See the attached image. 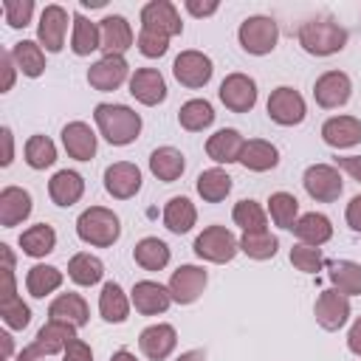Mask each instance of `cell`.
<instances>
[{
    "instance_id": "obj_11",
    "label": "cell",
    "mask_w": 361,
    "mask_h": 361,
    "mask_svg": "<svg viewBox=\"0 0 361 361\" xmlns=\"http://www.w3.org/2000/svg\"><path fill=\"white\" fill-rule=\"evenodd\" d=\"M206 282H209L206 268H200V265H180V268L172 271L166 288H169L175 305H192L206 290Z\"/></svg>"
},
{
    "instance_id": "obj_26",
    "label": "cell",
    "mask_w": 361,
    "mask_h": 361,
    "mask_svg": "<svg viewBox=\"0 0 361 361\" xmlns=\"http://www.w3.org/2000/svg\"><path fill=\"white\" fill-rule=\"evenodd\" d=\"M34 203H31V195L23 189V186H6L0 192V226L3 228H14L20 226L28 214H31Z\"/></svg>"
},
{
    "instance_id": "obj_54",
    "label": "cell",
    "mask_w": 361,
    "mask_h": 361,
    "mask_svg": "<svg viewBox=\"0 0 361 361\" xmlns=\"http://www.w3.org/2000/svg\"><path fill=\"white\" fill-rule=\"evenodd\" d=\"M347 347H350L353 355L361 358V316H358V319L353 322V327L347 330Z\"/></svg>"
},
{
    "instance_id": "obj_39",
    "label": "cell",
    "mask_w": 361,
    "mask_h": 361,
    "mask_svg": "<svg viewBox=\"0 0 361 361\" xmlns=\"http://www.w3.org/2000/svg\"><path fill=\"white\" fill-rule=\"evenodd\" d=\"M65 274L56 268V265H45V262H37L28 268L25 274V288L34 299H45L48 293H54L59 285H62Z\"/></svg>"
},
{
    "instance_id": "obj_22",
    "label": "cell",
    "mask_w": 361,
    "mask_h": 361,
    "mask_svg": "<svg viewBox=\"0 0 361 361\" xmlns=\"http://www.w3.org/2000/svg\"><path fill=\"white\" fill-rule=\"evenodd\" d=\"M73 338H76V327H71V324H65V322H54V319H48V322L37 330L31 347L45 358V355L65 353V347H68Z\"/></svg>"
},
{
    "instance_id": "obj_59",
    "label": "cell",
    "mask_w": 361,
    "mask_h": 361,
    "mask_svg": "<svg viewBox=\"0 0 361 361\" xmlns=\"http://www.w3.org/2000/svg\"><path fill=\"white\" fill-rule=\"evenodd\" d=\"M110 361H138V358H135L130 350H116V353L110 355Z\"/></svg>"
},
{
    "instance_id": "obj_27",
    "label": "cell",
    "mask_w": 361,
    "mask_h": 361,
    "mask_svg": "<svg viewBox=\"0 0 361 361\" xmlns=\"http://www.w3.org/2000/svg\"><path fill=\"white\" fill-rule=\"evenodd\" d=\"M48 195H51V200L56 206H73L85 195V178L79 172H73V169H59L48 180Z\"/></svg>"
},
{
    "instance_id": "obj_53",
    "label": "cell",
    "mask_w": 361,
    "mask_h": 361,
    "mask_svg": "<svg viewBox=\"0 0 361 361\" xmlns=\"http://www.w3.org/2000/svg\"><path fill=\"white\" fill-rule=\"evenodd\" d=\"M183 8H186L189 14H195V17H212V14L220 8V3H197V0H186Z\"/></svg>"
},
{
    "instance_id": "obj_60",
    "label": "cell",
    "mask_w": 361,
    "mask_h": 361,
    "mask_svg": "<svg viewBox=\"0 0 361 361\" xmlns=\"http://www.w3.org/2000/svg\"><path fill=\"white\" fill-rule=\"evenodd\" d=\"M0 338H3V347H6V358H11V336L8 333H0Z\"/></svg>"
},
{
    "instance_id": "obj_8",
    "label": "cell",
    "mask_w": 361,
    "mask_h": 361,
    "mask_svg": "<svg viewBox=\"0 0 361 361\" xmlns=\"http://www.w3.org/2000/svg\"><path fill=\"white\" fill-rule=\"evenodd\" d=\"M212 73H214L212 56H206L203 51H195V48L180 51V54L175 56V62H172V76H175L183 87H192V90L209 85Z\"/></svg>"
},
{
    "instance_id": "obj_45",
    "label": "cell",
    "mask_w": 361,
    "mask_h": 361,
    "mask_svg": "<svg viewBox=\"0 0 361 361\" xmlns=\"http://www.w3.org/2000/svg\"><path fill=\"white\" fill-rule=\"evenodd\" d=\"M56 161V144L48 135H31L25 141V164L31 169H48Z\"/></svg>"
},
{
    "instance_id": "obj_15",
    "label": "cell",
    "mask_w": 361,
    "mask_h": 361,
    "mask_svg": "<svg viewBox=\"0 0 361 361\" xmlns=\"http://www.w3.org/2000/svg\"><path fill=\"white\" fill-rule=\"evenodd\" d=\"M124 82H130V65L124 56H102L87 68V85L99 93L116 90Z\"/></svg>"
},
{
    "instance_id": "obj_37",
    "label": "cell",
    "mask_w": 361,
    "mask_h": 361,
    "mask_svg": "<svg viewBox=\"0 0 361 361\" xmlns=\"http://www.w3.org/2000/svg\"><path fill=\"white\" fill-rule=\"evenodd\" d=\"M195 189H197V195H200L206 203H220V200H226L228 192H231V175H228L226 169H220V166L203 169V172L197 175V180H195Z\"/></svg>"
},
{
    "instance_id": "obj_10",
    "label": "cell",
    "mask_w": 361,
    "mask_h": 361,
    "mask_svg": "<svg viewBox=\"0 0 361 361\" xmlns=\"http://www.w3.org/2000/svg\"><path fill=\"white\" fill-rule=\"evenodd\" d=\"M68 11L56 3L45 6L42 14H39V23H37V42L42 45V51L48 54H59L65 48V34H68Z\"/></svg>"
},
{
    "instance_id": "obj_42",
    "label": "cell",
    "mask_w": 361,
    "mask_h": 361,
    "mask_svg": "<svg viewBox=\"0 0 361 361\" xmlns=\"http://www.w3.org/2000/svg\"><path fill=\"white\" fill-rule=\"evenodd\" d=\"M240 251H243L245 257L262 262V259L276 257L279 240H276V234H271L268 228H262V231H243V237H240Z\"/></svg>"
},
{
    "instance_id": "obj_6",
    "label": "cell",
    "mask_w": 361,
    "mask_h": 361,
    "mask_svg": "<svg viewBox=\"0 0 361 361\" xmlns=\"http://www.w3.org/2000/svg\"><path fill=\"white\" fill-rule=\"evenodd\" d=\"M265 110H268V118H271L274 124H279V127H296V124H302L305 116H307L305 96H302L296 87H290V85L274 87L271 96H268Z\"/></svg>"
},
{
    "instance_id": "obj_43",
    "label": "cell",
    "mask_w": 361,
    "mask_h": 361,
    "mask_svg": "<svg viewBox=\"0 0 361 361\" xmlns=\"http://www.w3.org/2000/svg\"><path fill=\"white\" fill-rule=\"evenodd\" d=\"M268 214H271L274 226L290 231L296 226V220H299V200L290 192H274L268 197Z\"/></svg>"
},
{
    "instance_id": "obj_46",
    "label": "cell",
    "mask_w": 361,
    "mask_h": 361,
    "mask_svg": "<svg viewBox=\"0 0 361 361\" xmlns=\"http://www.w3.org/2000/svg\"><path fill=\"white\" fill-rule=\"evenodd\" d=\"M290 262H293V268L302 271V274H316V271L324 268L322 248H316V245H305V243H296V245L290 248Z\"/></svg>"
},
{
    "instance_id": "obj_47",
    "label": "cell",
    "mask_w": 361,
    "mask_h": 361,
    "mask_svg": "<svg viewBox=\"0 0 361 361\" xmlns=\"http://www.w3.org/2000/svg\"><path fill=\"white\" fill-rule=\"evenodd\" d=\"M0 316H3L6 327H11V330H25L28 322H31V307H28L20 296L0 299Z\"/></svg>"
},
{
    "instance_id": "obj_34",
    "label": "cell",
    "mask_w": 361,
    "mask_h": 361,
    "mask_svg": "<svg viewBox=\"0 0 361 361\" xmlns=\"http://www.w3.org/2000/svg\"><path fill=\"white\" fill-rule=\"evenodd\" d=\"M73 31H71V51L76 56H90L93 51L102 48V31L99 23L87 20L85 14H73Z\"/></svg>"
},
{
    "instance_id": "obj_21",
    "label": "cell",
    "mask_w": 361,
    "mask_h": 361,
    "mask_svg": "<svg viewBox=\"0 0 361 361\" xmlns=\"http://www.w3.org/2000/svg\"><path fill=\"white\" fill-rule=\"evenodd\" d=\"M322 141L333 149H350L361 144V118L355 116H330L322 124Z\"/></svg>"
},
{
    "instance_id": "obj_38",
    "label": "cell",
    "mask_w": 361,
    "mask_h": 361,
    "mask_svg": "<svg viewBox=\"0 0 361 361\" xmlns=\"http://www.w3.org/2000/svg\"><path fill=\"white\" fill-rule=\"evenodd\" d=\"M169 257H172L169 254V245L164 240H158V237H144L133 248V259L144 271H164L169 265Z\"/></svg>"
},
{
    "instance_id": "obj_49",
    "label": "cell",
    "mask_w": 361,
    "mask_h": 361,
    "mask_svg": "<svg viewBox=\"0 0 361 361\" xmlns=\"http://www.w3.org/2000/svg\"><path fill=\"white\" fill-rule=\"evenodd\" d=\"M135 45H138V51H141L147 59H158V56H164V54L169 51V37H161V34H155V31L141 28L138 37H135Z\"/></svg>"
},
{
    "instance_id": "obj_55",
    "label": "cell",
    "mask_w": 361,
    "mask_h": 361,
    "mask_svg": "<svg viewBox=\"0 0 361 361\" xmlns=\"http://www.w3.org/2000/svg\"><path fill=\"white\" fill-rule=\"evenodd\" d=\"M0 135H3V158H0V166H8L14 161V135H11L8 127H3Z\"/></svg>"
},
{
    "instance_id": "obj_31",
    "label": "cell",
    "mask_w": 361,
    "mask_h": 361,
    "mask_svg": "<svg viewBox=\"0 0 361 361\" xmlns=\"http://www.w3.org/2000/svg\"><path fill=\"white\" fill-rule=\"evenodd\" d=\"M183 169H186V158H183L180 149H175V147H158V149H152V155H149V172L158 180L172 183V180H178L183 175Z\"/></svg>"
},
{
    "instance_id": "obj_32",
    "label": "cell",
    "mask_w": 361,
    "mask_h": 361,
    "mask_svg": "<svg viewBox=\"0 0 361 361\" xmlns=\"http://www.w3.org/2000/svg\"><path fill=\"white\" fill-rule=\"evenodd\" d=\"M197 223V209L189 197L183 195H175L166 200L164 206V226L172 231V234H186L192 231V226Z\"/></svg>"
},
{
    "instance_id": "obj_24",
    "label": "cell",
    "mask_w": 361,
    "mask_h": 361,
    "mask_svg": "<svg viewBox=\"0 0 361 361\" xmlns=\"http://www.w3.org/2000/svg\"><path fill=\"white\" fill-rule=\"evenodd\" d=\"M245 147V138L234 127H223L206 141V155L214 164H240V152Z\"/></svg>"
},
{
    "instance_id": "obj_44",
    "label": "cell",
    "mask_w": 361,
    "mask_h": 361,
    "mask_svg": "<svg viewBox=\"0 0 361 361\" xmlns=\"http://www.w3.org/2000/svg\"><path fill=\"white\" fill-rule=\"evenodd\" d=\"M231 220H234V226H240L243 231H262V228H268V214H265V209H262L257 200H251V197L234 203Z\"/></svg>"
},
{
    "instance_id": "obj_2",
    "label": "cell",
    "mask_w": 361,
    "mask_h": 361,
    "mask_svg": "<svg viewBox=\"0 0 361 361\" xmlns=\"http://www.w3.org/2000/svg\"><path fill=\"white\" fill-rule=\"evenodd\" d=\"M299 45L310 56H333L347 45V28L330 17H313L299 25Z\"/></svg>"
},
{
    "instance_id": "obj_7",
    "label": "cell",
    "mask_w": 361,
    "mask_h": 361,
    "mask_svg": "<svg viewBox=\"0 0 361 361\" xmlns=\"http://www.w3.org/2000/svg\"><path fill=\"white\" fill-rule=\"evenodd\" d=\"M302 186L305 192L316 200V203H333L341 197L344 183H341V172L333 164H310L302 175Z\"/></svg>"
},
{
    "instance_id": "obj_40",
    "label": "cell",
    "mask_w": 361,
    "mask_h": 361,
    "mask_svg": "<svg viewBox=\"0 0 361 361\" xmlns=\"http://www.w3.org/2000/svg\"><path fill=\"white\" fill-rule=\"evenodd\" d=\"M20 248H23V254H28V257H34V259L51 254V251L56 248V231H54V226H48V223L28 226V228L20 234Z\"/></svg>"
},
{
    "instance_id": "obj_56",
    "label": "cell",
    "mask_w": 361,
    "mask_h": 361,
    "mask_svg": "<svg viewBox=\"0 0 361 361\" xmlns=\"http://www.w3.org/2000/svg\"><path fill=\"white\" fill-rule=\"evenodd\" d=\"M3 73H6V79H3V93H8V90L14 87V73H17V65H14L11 54H3Z\"/></svg>"
},
{
    "instance_id": "obj_14",
    "label": "cell",
    "mask_w": 361,
    "mask_h": 361,
    "mask_svg": "<svg viewBox=\"0 0 361 361\" xmlns=\"http://www.w3.org/2000/svg\"><path fill=\"white\" fill-rule=\"evenodd\" d=\"M141 28L155 31V34L172 39V37H178L183 31V23H180V14H178L175 3H169V0H149L141 8Z\"/></svg>"
},
{
    "instance_id": "obj_41",
    "label": "cell",
    "mask_w": 361,
    "mask_h": 361,
    "mask_svg": "<svg viewBox=\"0 0 361 361\" xmlns=\"http://www.w3.org/2000/svg\"><path fill=\"white\" fill-rule=\"evenodd\" d=\"M178 124L183 130H189V133H200V130L212 127L214 124V107H212V102H206V99H189V102H183L180 110H178Z\"/></svg>"
},
{
    "instance_id": "obj_17",
    "label": "cell",
    "mask_w": 361,
    "mask_h": 361,
    "mask_svg": "<svg viewBox=\"0 0 361 361\" xmlns=\"http://www.w3.org/2000/svg\"><path fill=\"white\" fill-rule=\"evenodd\" d=\"M99 31H102V51H104V56H124L133 48V42H135L133 25L121 14L102 17L99 20Z\"/></svg>"
},
{
    "instance_id": "obj_1",
    "label": "cell",
    "mask_w": 361,
    "mask_h": 361,
    "mask_svg": "<svg viewBox=\"0 0 361 361\" xmlns=\"http://www.w3.org/2000/svg\"><path fill=\"white\" fill-rule=\"evenodd\" d=\"M99 135L113 147H127L141 135V116L127 104H110L102 102L93 110Z\"/></svg>"
},
{
    "instance_id": "obj_35",
    "label": "cell",
    "mask_w": 361,
    "mask_h": 361,
    "mask_svg": "<svg viewBox=\"0 0 361 361\" xmlns=\"http://www.w3.org/2000/svg\"><path fill=\"white\" fill-rule=\"evenodd\" d=\"M68 276H71V282H76L82 288H90V285L102 282L104 262L96 254H90V251H79V254H73L68 259Z\"/></svg>"
},
{
    "instance_id": "obj_12",
    "label": "cell",
    "mask_w": 361,
    "mask_h": 361,
    "mask_svg": "<svg viewBox=\"0 0 361 361\" xmlns=\"http://www.w3.org/2000/svg\"><path fill=\"white\" fill-rule=\"evenodd\" d=\"M353 96V79L344 71H324L313 85V99L324 110H336L347 104Z\"/></svg>"
},
{
    "instance_id": "obj_48",
    "label": "cell",
    "mask_w": 361,
    "mask_h": 361,
    "mask_svg": "<svg viewBox=\"0 0 361 361\" xmlns=\"http://www.w3.org/2000/svg\"><path fill=\"white\" fill-rule=\"evenodd\" d=\"M3 17L8 28H25L34 17V0H3Z\"/></svg>"
},
{
    "instance_id": "obj_51",
    "label": "cell",
    "mask_w": 361,
    "mask_h": 361,
    "mask_svg": "<svg viewBox=\"0 0 361 361\" xmlns=\"http://www.w3.org/2000/svg\"><path fill=\"white\" fill-rule=\"evenodd\" d=\"M336 166L361 183V155H341V158H336Z\"/></svg>"
},
{
    "instance_id": "obj_36",
    "label": "cell",
    "mask_w": 361,
    "mask_h": 361,
    "mask_svg": "<svg viewBox=\"0 0 361 361\" xmlns=\"http://www.w3.org/2000/svg\"><path fill=\"white\" fill-rule=\"evenodd\" d=\"M8 54H11V59H14V65H17V71L23 76H31V79L42 76V71H45V51H42L39 42H34V39L14 42V48Z\"/></svg>"
},
{
    "instance_id": "obj_9",
    "label": "cell",
    "mask_w": 361,
    "mask_h": 361,
    "mask_svg": "<svg viewBox=\"0 0 361 361\" xmlns=\"http://www.w3.org/2000/svg\"><path fill=\"white\" fill-rule=\"evenodd\" d=\"M350 296L338 293L336 288H327L316 296V305H313V316H316V324L327 333H336L341 330L347 322H350Z\"/></svg>"
},
{
    "instance_id": "obj_16",
    "label": "cell",
    "mask_w": 361,
    "mask_h": 361,
    "mask_svg": "<svg viewBox=\"0 0 361 361\" xmlns=\"http://www.w3.org/2000/svg\"><path fill=\"white\" fill-rule=\"evenodd\" d=\"M104 189L116 200H130L141 192V169L133 161H116L104 169Z\"/></svg>"
},
{
    "instance_id": "obj_25",
    "label": "cell",
    "mask_w": 361,
    "mask_h": 361,
    "mask_svg": "<svg viewBox=\"0 0 361 361\" xmlns=\"http://www.w3.org/2000/svg\"><path fill=\"white\" fill-rule=\"evenodd\" d=\"M62 147L73 161H90L96 155V133L85 121H71L62 127Z\"/></svg>"
},
{
    "instance_id": "obj_3",
    "label": "cell",
    "mask_w": 361,
    "mask_h": 361,
    "mask_svg": "<svg viewBox=\"0 0 361 361\" xmlns=\"http://www.w3.org/2000/svg\"><path fill=\"white\" fill-rule=\"evenodd\" d=\"M76 234L93 248H110L121 237V220L113 209L90 206L76 217Z\"/></svg>"
},
{
    "instance_id": "obj_33",
    "label": "cell",
    "mask_w": 361,
    "mask_h": 361,
    "mask_svg": "<svg viewBox=\"0 0 361 361\" xmlns=\"http://www.w3.org/2000/svg\"><path fill=\"white\" fill-rule=\"evenodd\" d=\"M327 279L338 293L361 296V262H353V259L327 262Z\"/></svg>"
},
{
    "instance_id": "obj_52",
    "label": "cell",
    "mask_w": 361,
    "mask_h": 361,
    "mask_svg": "<svg viewBox=\"0 0 361 361\" xmlns=\"http://www.w3.org/2000/svg\"><path fill=\"white\" fill-rule=\"evenodd\" d=\"M344 220H347V226H350L353 231H361V195L350 197V203H347V209H344Z\"/></svg>"
},
{
    "instance_id": "obj_29",
    "label": "cell",
    "mask_w": 361,
    "mask_h": 361,
    "mask_svg": "<svg viewBox=\"0 0 361 361\" xmlns=\"http://www.w3.org/2000/svg\"><path fill=\"white\" fill-rule=\"evenodd\" d=\"M130 305H133V302H130V296L121 290L118 282H104V285H102V293H99V313H102L104 322H110V324L127 322Z\"/></svg>"
},
{
    "instance_id": "obj_28",
    "label": "cell",
    "mask_w": 361,
    "mask_h": 361,
    "mask_svg": "<svg viewBox=\"0 0 361 361\" xmlns=\"http://www.w3.org/2000/svg\"><path fill=\"white\" fill-rule=\"evenodd\" d=\"M290 231L296 234L299 243L319 248V245H324L333 237V223L322 212H307V214H299V220H296V226Z\"/></svg>"
},
{
    "instance_id": "obj_50",
    "label": "cell",
    "mask_w": 361,
    "mask_h": 361,
    "mask_svg": "<svg viewBox=\"0 0 361 361\" xmlns=\"http://www.w3.org/2000/svg\"><path fill=\"white\" fill-rule=\"evenodd\" d=\"M62 361H93V350H90V344H87V341L73 338V341L65 347Z\"/></svg>"
},
{
    "instance_id": "obj_20",
    "label": "cell",
    "mask_w": 361,
    "mask_h": 361,
    "mask_svg": "<svg viewBox=\"0 0 361 361\" xmlns=\"http://www.w3.org/2000/svg\"><path fill=\"white\" fill-rule=\"evenodd\" d=\"M130 96L147 107H155L166 99V82L158 68H135L130 76Z\"/></svg>"
},
{
    "instance_id": "obj_58",
    "label": "cell",
    "mask_w": 361,
    "mask_h": 361,
    "mask_svg": "<svg viewBox=\"0 0 361 361\" xmlns=\"http://www.w3.org/2000/svg\"><path fill=\"white\" fill-rule=\"evenodd\" d=\"M175 361H206V353H203V350H186V353H180Z\"/></svg>"
},
{
    "instance_id": "obj_30",
    "label": "cell",
    "mask_w": 361,
    "mask_h": 361,
    "mask_svg": "<svg viewBox=\"0 0 361 361\" xmlns=\"http://www.w3.org/2000/svg\"><path fill=\"white\" fill-rule=\"evenodd\" d=\"M240 164L251 172H268L279 164V149L265 138H248L240 152Z\"/></svg>"
},
{
    "instance_id": "obj_23",
    "label": "cell",
    "mask_w": 361,
    "mask_h": 361,
    "mask_svg": "<svg viewBox=\"0 0 361 361\" xmlns=\"http://www.w3.org/2000/svg\"><path fill=\"white\" fill-rule=\"evenodd\" d=\"M48 319H54V322H65V324H71V327L79 330V327L87 324V319H90V307H87L85 296L68 290V293H59V296L48 305Z\"/></svg>"
},
{
    "instance_id": "obj_4",
    "label": "cell",
    "mask_w": 361,
    "mask_h": 361,
    "mask_svg": "<svg viewBox=\"0 0 361 361\" xmlns=\"http://www.w3.org/2000/svg\"><path fill=\"white\" fill-rule=\"evenodd\" d=\"M237 39L243 45L245 54L251 56H265L276 48L279 42V25L274 23V17H265V14H251L240 23L237 28Z\"/></svg>"
},
{
    "instance_id": "obj_13",
    "label": "cell",
    "mask_w": 361,
    "mask_h": 361,
    "mask_svg": "<svg viewBox=\"0 0 361 361\" xmlns=\"http://www.w3.org/2000/svg\"><path fill=\"white\" fill-rule=\"evenodd\" d=\"M220 102L231 113H248L257 104V82L248 73H228L217 90Z\"/></svg>"
},
{
    "instance_id": "obj_57",
    "label": "cell",
    "mask_w": 361,
    "mask_h": 361,
    "mask_svg": "<svg viewBox=\"0 0 361 361\" xmlns=\"http://www.w3.org/2000/svg\"><path fill=\"white\" fill-rule=\"evenodd\" d=\"M14 361H42V355L28 344V347H23V350L14 355Z\"/></svg>"
},
{
    "instance_id": "obj_5",
    "label": "cell",
    "mask_w": 361,
    "mask_h": 361,
    "mask_svg": "<svg viewBox=\"0 0 361 361\" xmlns=\"http://www.w3.org/2000/svg\"><path fill=\"white\" fill-rule=\"evenodd\" d=\"M192 248H195V254H197L200 259L223 265V262H231V259L237 257L240 240H237L234 231L226 228V226H206V228L195 237V245H192Z\"/></svg>"
},
{
    "instance_id": "obj_19",
    "label": "cell",
    "mask_w": 361,
    "mask_h": 361,
    "mask_svg": "<svg viewBox=\"0 0 361 361\" xmlns=\"http://www.w3.org/2000/svg\"><path fill=\"white\" fill-rule=\"evenodd\" d=\"M138 347L141 353L149 358V361H164L175 353L178 347V330L166 322H158V324H149L141 330L138 336Z\"/></svg>"
},
{
    "instance_id": "obj_18",
    "label": "cell",
    "mask_w": 361,
    "mask_h": 361,
    "mask_svg": "<svg viewBox=\"0 0 361 361\" xmlns=\"http://www.w3.org/2000/svg\"><path fill=\"white\" fill-rule=\"evenodd\" d=\"M130 302L133 307L141 313V316H158V313H166L169 305H172V293L166 285L155 282V279H141L133 285L130 290Z\"/></svg>"
}]
</instances>
